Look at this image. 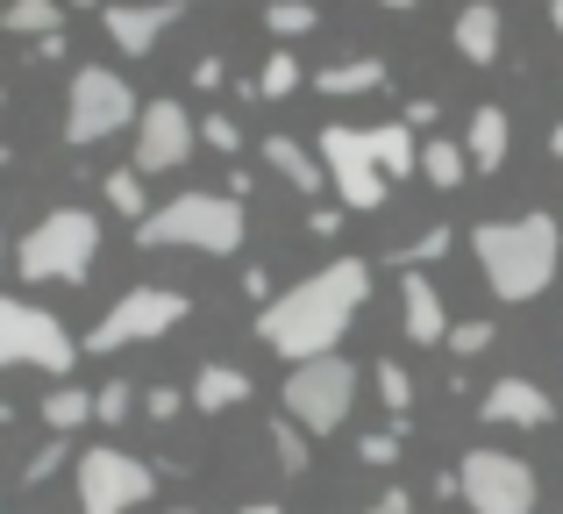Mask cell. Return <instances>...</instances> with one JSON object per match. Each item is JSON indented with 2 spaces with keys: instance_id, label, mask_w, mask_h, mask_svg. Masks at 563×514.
Masks as SVG:
<instances>
[{
  "instance_id": "cell-8",
  "label": "cell",
  "mask_w": 563,
  "mask_h": 514,
  "mask_svg": "<svg viewBox=\"0 0 563 514\" xmlns=\"http://www.w3.org/2000/svg\"><path fill=\"white\" fill-rule=\"evenodd\" d=\"M136 86L108 65H86L71 79V100H65V143H108L122 129H136Z\"/></svg>"
},
{
  "instance_id": "cell-9",
  "label": "cell",
  "mask_w": 563,
  "mask_h": 514,
  "mask_svg": "<svg viewBox=\"0 0 563 514\" xmlns=\"http://www.w3.org/2000/svg\"><path fill=\"white\" fill-rule=\"evenodd\" d=\"M456 501L471 514H536V464L514 450H464Z\"/></svg>"
},
{
  "instance_id": "cell-44",
  "label": "cell",
  "mask_w": 563,
  "mask_h": 514,
  "mask_svg": "<svg viewBox=\"0 0 563 514\" xmlns=\"http://www.w3.org/2000/svg\"><path fill=\"white\" fill-rule=\"evenodd\" d=\"M550 22H556V36H563V0H550Z\"/></svg>"
},
{
  "instance_id": "cell-43",
  "label": "cell",
  "mask_w": 563,
  "mask_h": 514,
  "mask_svg": "<svg viewBox=\"0 0 563 514\" xmlns=\"http://www.w3.org/2000/svg\"><path fill=\"white\" fill-rule=\"evenodd\" d=\"M235 514H278L272 501H250V507H235Z\"/></svg>"
},
{
  "instance_id": "cell-40",
  "label": "cell",
  "mask_w": 563,
  "mask_h": 514,
  "mask_svg": "<svg viewBox=\"0 0 563 514\" xmlns=\"http://www.w3.org/2000/svg\"><path fill=\"white\" fill-rule=\"evenodd\" d=\"M399 122H407V129H428V122H435V100H413V108L399 114Z\"/></svg>"
},
{
  "instance_id": "cell-5",
  "label": "cell",
  "mask_w": 563,
  "mask_h": 514,
  "mask_svg": "<svg viewBox=\"0 0 563 514\" xmlns=\"http://www.w3.org/2000/svg\"><path fill=\"white\" fill-rule=\"evenodd\" d=\"M93 258H100V222H93V208H51L36 229L22 237V251H14V264H22V278L29 286H43V278H86L93 272Z\"/></svg>"
},
{
  "instance_id": "cell-31",
  "label": "cell",
  "mask_w": 563,
  "mask_h": 514,
  "mask_svg": "<svg viewBox=\"0 0 563 514\" xmlns=\"http://www.w3.org/2000/svg\"><path fill=\"white\" fill-rule=\"evenodd\" d=\"M272 450H278V464H286V472H307V436L292 429V422H272Z\"/></svg>"
},
{
  "instance_id": "cell-38",
  "label": "cell",
  "mask_w": 563,
  "mask_h": 514,
  "mask_svg": "<svg viewBox=\"0 0 563 514\" xmlns=\"http://www.w3.org/2000/svg\"><path fill=\"white\" fill-rule=\"evenodd\" d=\"M364 514H413V493H407V486H393V493H378V501L364 507Z\"/></svg>"
},
{
  "instance_id": "cell-24",
  "label": "cell",
  "mask_w": 563,
  "mask_h": 514,
  "mask_svg": "<svg viewBox=\"0 0 563 514\" xmlns=\"http://www.w3.org/2000/svg\"><path fill=\"white\" fill-rule=\"evenodd\" d=\"M413 172H421L428 186H464V179H471L464 151H456V143H442V136H428V143H421V157H413Z\"/></svg>"
},
{
  "instance_id": "cell-13",
  "label": "cell",
  "mask_w": 563,
  "mask_h": 514,
  "mask_svg": "<svg viewBox=\"0 0 563 514\" xmlns=\"http://www.w3.org/2000/svg\"><path fill=\"white\" fill-rule=\"evenodd\" d=\"M179 14H186V0H108V8H100V29H108V43L122 57H151L157 36H165Z\"/></svg>"
},
{
  "instance_id": "cell-34",
  "label": "cell",
  "mask_w": 563,
  "mask_h": 514,
  "mask_svg": "<svg viewBox=\"0 0 563 514\" xmlns=\"http://www.w3.org/2000/svg\"><path fill=\"white\" fill-rule=\"evenodd\" d=\"M192 129H200V136H207V143H214V151H221V157H235V151H243V129H235V122H229V114H207V122H192Z\"/></svg>"
},
{
  "instance_id": "cell-18",
  "label": "cell",
  "mask_w": 563,
  "mask_h": 514,
  "mask_svg": "<svg viewBox=\"0 0 563 514\" xmlns=\"http://www.w3.org/2000/svg\"><path fill=\"white\" fill-rule=\"evenodd\" d=\"M507 143H514V122H507V108H493V100H485V108L471 114L464 165H471V172H499V165H507Z\"/></svg>"
},
{
  "instance_id": "cell-14",
  "label": "cell",
  "mask_w": 563,
  "mask_h": 514,
  "mask_svg": "<svg viewBox=\"0 0 563 514\" xmlns=\"http://www.w3.org/2000/svg\"><path fill=\"white\" fill-rule=\"evenodd\" d=\"M485 422H499V429H550L556 422V401L536 386V379H493L478 401Z\"/></svg>"
},
{
  "instance_id": "cell-35",
  "label": "cell",
  "mask_w": 563,
  "mask_h": 514,
  "mask_svg": "<svg viewBox=\"0 0 563 514\" xmlns=\"http://www.w3.org/2000/svg\"><path fill=\"white\" fill-rule=\"evenodd\" d=\"M65 458H71V450H65V444H57V436H51V444H43L36 458L22 464V486H43V479H51V472H57V464H65Z\"/></svg>"
},
{
  "instance_id": "cell-4",
  "label": "cell",
  "mask_w": 563,
  "mask_h": 514,
  "mask_svg": "<svg viewBox=\"0 0 563 514\" xmlns=\"http://www.w3.org/2000/svg\"><path fill=\"white\" fill-rule=\"evenodd\" d=\"M357 386H364V372L335 350V358H307V364H292L286 372V422L300 436H335L350 422V407H357Z\"/></svg>"
},
{
  "instance_id": "cell-46",
  "label": "cell",
  "mask_w": 563,
  "mask_h": 514,
  "mask_svg": "<svg viewBox=\"0 0 563 514\" xmlns=\"http://www.w3.org/2000/svg\"><path fill=\"white\" fill-rule=\"evenodd\" d=\"M165 514H200V507H165Z\"/></svg>"
},
{
  "instance_id": "cell-10",
  "label": "cell",
  "mask_w": 563,
  "mask_h": 514,
  "mask_svg": "<svg viewBox=\"0 0 563 514\" xmlns=\"http://www.w3.org/2000/svg\"><path fill=\"white\" fill-rule=\"evenodd\" d=\"M151 464L129 458V450L100 444V450H79V514H129L151 501Z\"/></svg>"
},
{
  "instance_id": "cell-45",
  "label": "cell",
  "mask_w": 563,
  "mask_h": 514,
  "mask_svg": "<svg viewBox=\"0 0 563 514\" xmlns=\"http://www.w3.org/2000/svg\"><path fill=\"white\" fill-rule=\"evenodd\" d=\"M378 8H413V0H378Z\"/></svg>"
},
{
  "instance_id": "cell-11",
  "label": "cell",
  "mask_w": 563,
  "mask_h": 514,
  "mask_svg": "<svg viewBox=\"0 0 563 514\" xmlns=\"http://www.w3.org/2000/svg\"><path fill=\"white\" fill-rule=\"evenodd\" d=\"M314 157H321V179L335 186V200H343L350 215H372L378 200H385V179H378V165H372V151H364V129H321V143H314Z\"/></svg>"
},
{
  "instance_id": "cell-23",
  "label": "cell",
  "mask_w": 563,
  "mask_h": 514,
  "mask_svg": "<svg viewBox=\"0 0 563 514\" xmlns=\"http://www.w3.org/2000/svg\"><path fill=\"white\" fill-rule=\"evenodd\" d=\"M79 422H93V393L71 386V379H57V386L43 393V429H51V436H71Z\"/></svg>"
},
{
  "instance_id": "cell-48",
  "label": "cell",
  "mask_w": 563,
  "mask_h": 514,
  "mask_svg": "<svg viewBox=\"0 0 563 514\" xmlns=\"http://www.w3.org/2000/svg\"><path fill=\"white\" fill-rule=\"evenodd\" d=\"M0 100H8V86H0Z\"/></svg>"
},
{
  "instance_id": "cell-25",
  "label": "cell",
  "mask_w": 563,
  "mask_h": 514,
  "mask_svg": "<svg viewBox=\"0 0 563 514\" xmlns=\"http://www.w3.org/2000/svg\"><path fill=\"white\" fill-rule=\"evenodd\" d=\"M108 208L122 215V222H143V215H151V186H143V172H136V165L108 172Z\"/></svg>"
},
{
  "instance_id": "cell-27",
  "label": "cell",
  "mask_w": 563,
  "mask_h": 514,
  "mask_svg": "<svg viewBox=\"0 0 563 514\" xmlns=\"http://www.w3.org/2000/svg\"><path fill=\"white\" fill-rule=\"evenodd\" d=\"M372 379H378V401L393 407V415H407V407H413V372H407V364H393V358H385Z\"/></svg>"
},
{
  "instance_id": "cell-41",
  "label": "cell",
  "mask_w": 563,
  "mask_h": 514,
  "mask_svg": "<svg viewBox=\"0 0 563 514\" xmlns=\"http://www.w3.org/2000/svg\"><path fill=\"white\" fill-rule=\"evenodd\" d=\"M307 229H314V237H335L343 222H335V208H314V215H307Z\"/></svg>"
},
{
  "instance_id": "cell-39",
  "label": "cell",
  "mask_w": 563,
  "mask_h": 514,
  "mask_svg": "<svg viewBox=\"0 0 563 514\" xmlns=\"http://www.w3.org/2000/svg\"><path fill=\"white\" fill-rule=\"evenodd\" d=\"M243 293H250V300H257V307H264V300H272V278H264V272H257V264H250V272H243Z\"/></svg>"
},
{
  "instance_id": "cell-47",
  "label": "cell",
  "mask_w": 563,
  "mask_h": 514,
  "mask_svg": "<svg viewBox=\"0 0 563 514\" xmlns=\"http://www.w3.org/2000/svg\"><path fill=\"white\" fill-rule=\"evenodd\" d=\"M0 258H8V237H0Z\"/></svg>"
},
{
  "instance_id": "cell-19",
  "label": "cell",
  "mask_w": 563,
  "mask_h": 514,
  "mask_svg": "<svg viewBox=\"0 0 563 514\" xmlns=\"http://www.w3.org/2000/svg\"><path fill=\"white\" fill-rule=\"evenodd\" d=\"M264 165H272L286 186H300L307 200H314V194H329V179H321V157L307 151L300 136H264Z\"/></svg>"
},
{
  "instance_id": "cell-42",
  "label": "cell",
  "mask_w": 563,
  "mask_h": 514,
  "mask_svg": "<svg viewBox=\"0 0 563 514\" xmlns=\"http://www.w3.org/2000/svg\"><path fill=\"white\" fill-rule=\"evenodd\" d=\"M550 151H556V165H563V122L550 129Z\"/></svg>"
},
{
  "instance_id": "cell-7",
  "label": "cell",
  "mask_w": 563,
  "mask_h": 514,
  "mask_svg": "<svg viewBox=\"0 0 563 514\" xmlns=\"http://www.w3.org/2000/svg\"><path fill=\"white\" fill-rule=\"evenodd\" d=\"M14 364H36V372L65 379L71 364H79V336H71L57 315L0 293V372H14Z\"/></svg>"
},
{
  "instance_id": "cell-12",
  "label": "cell",
  "mask_w": 563,
  "mask_h": 514,
  "mask_svg": "<svg viewBox=\"0 0 563 514\" xmlns=\"http://www.w3.org/2000/svg\"><path fill=\"white\" fill-rule=\"evenodd\" d=\"M192 143H200V129L179 100H143L136 108V172H179Z\"/></svg>"
},
{
  "instance_id": "cell-30",
  "label": "cell",
  "mask_w": 563,
  "mask_h": 514,
  "mask_svg": "<svg viewBox=\"0 0 563 514\" xmlns=\"http://www.w3.org/2000/svg\"><path fill=\"white\" fill-rule=\"evenodd\" d=\"M129 407H136V386H129V379H108V386L93 393V422H129Z\"/></svg>"
},
{
  "instance_id": "cell-29",
  "label": "cell",
  "mask_w": 563,
  "mask_h": 514,
  "mask_svg": "<svg viewBox=\"0 0 563 514\" xmlns=\"http://www.w3.org/2000/svg\"><path fill=\"white\" fill-rule=\"evenodd\" d=\"M442 251H450V229H428V237L399 243V251H393V264H399V272H421V264H435Z\"/></svg>"
},
{
  "instance_id": "cell-22",
  "label": "cell",
  "mask_w": 563,
  "mask_h": 514,
  "mask_svg": "<svg viewBox=\"0 0 563 514\" xmlns=\"http://www.w3.org/2000/svg\"><path fill=\"white\" fill-rule=\"evenodd\" d=\"M0 29H8V36H29V43L65 36V0H8V8H0Z\"/></svg>"
},
{
  "instance_id": "cell-36",
  "label": "cell",
  "mask_w": 563,
  "mask_h": 514,
  "mask_svg": "<svg viewBox=\"0 0 563 514\" xmlns=\"http://www.w3.org/2000/svg\"><path fill=\"white\" fill-rule=\"evenodd\" d=\"M357 458L385 472V464H399V436H364V444H357Z\"/></svg>"
},
{
  "instance_id": "cell-33",
  "label": "cell",
  "mask_w": 563,
  "mask_h": 514,
  "mask_svg": "<svg viewBox=\"0 0 563 514\" xmlns=\"http://www.w3.org/2000/svg\"><path fill=\"white\" fill-rule=\"evenodd\" d=\"M143 401V415L157 422V429H165V422H179V407H186V393L179 386H151V393H136Z\"/></svg>"
},
{
  "instance_id": "cell-26",
  "label": "cell",
  "mask_w": 563,
  "mask_h": 514,
  "mask_svg": "<svg viewBox=\"0 0 563 514\" xmlns=\"http://www.w3.org/2000/svg\"><path fill=\"white\" fill-rule=\"evenodd\" d=\"M314 22H321L314 0H272V8H264V29H272V36H307Z\"/></svg>"
},
{
  "instance_id": "cell-2",
  "label": "cell",
  "mask_w": 563,
  "mask_h": 514,
  "mask_svg": "<svg viewBox=\"0 0 563 514\" xmlns=\"http://www.w3.org/2000/svg\"><path fill=\"white\" fill-rule=\"evenodd\" d=\"M471 251H478L485 286H493L507 307H521V300H536V293L556 278L563 229H556V215L528 208V215H514V222H478L471 229Z\"/></svg>"
},
{
  "instance_id": "cell-16",
  "label": "cell",
  "mask_w": 563,
  "mask_h": 514,
  "mask_svg": "<svg viewBox=\"0 0 563 514\" xmlns=\"http://www.w3.org/2000/svg\"><path fill=\"white\" fill-rule=\"evenodd\" d=\"M450 43H456V57H471V65H493L499 43H507V14H499L493 0H471V8L456 14Z\"/></svg>"
},
{
  "instance_id": "cell-15",
  "label": "cell",
  "mask_w": 563,
  "mask_h": 514,
  "mask_svg": "<svg viewBox=\"0 0 563 514\" xmlns=\"http://www.w3.org/2000/svg\"><path fill=\"white\" fill-rule=\"evenodd\" d=\"M399 329H407V343L450 336V307H442V286L428 272H399Z\"/></svg>"
},
{
  "instance_id": "cell-6",
  "label": "cell",
  "mask_w": 563,
  "mask_h": 514,
  "mask_svg": "<svg viewBox=\"0 0 563 514\" xmlns=\"http://www.w3.org/2000/svg\"><path fill=\"white\" fill-rule=\"evenodd\" d=\"M192 315V300L179 286H129L122 300L108 307V315L93 321V329L79 336V350H93V358H108V350H129V343H157L165 329H179Z\"/></svg>"
},
{
  "instance_id": "cell-32",
  "label": "cell",
  "mask_w": 563,
  "mask_h": 514,
  "mask_svg": "<svg viewBox=\"0 0 563 514\" xmlns=\"http://www.w3.org/2000/svg\"><path fill=\"white\" fill-rule=\"evenodd\" d=\"M442 343H450L456 358H478V350L493 343V321H450V336H442Z\"/></svg>"
},
{
  "instance_id": "cell-28",
  "label": "cell",
  "mask_w": 563,
  "mask_h": 514,
  "mask_svg": "<svg viewBox=\"0 0 563 514\" xmlns=\"http://www.w3.org/2000/svg\"><path fill=\"white\" fill-rule=\"evenodd\" d=\"M292 86H300V65H292L286 51H272V57H264V72H257V86H250V94H272V100H286Z\"/></svg>"
},
{
  "instance_id": "cell-21",
  "label": "cell",
  "mask_w": 563,
  "mask_h": 514,
  "mask_svg": "<svg viewBox=\"0 0 563 514\" xmlns=\"http://www.w3.org/2000/svg\"><path fill=\"white\" fill-rule=\"evenodd\" d=\"M314 86L329 100H357V94H378L385 86V57H343V65H321Z\"/></svg>"
},
{
  "instance_id": "cell-20",
  "label": "cell",
  "mask_w": 563,
  "mask_h": 514,
  "mask_svg": "<svg viewBox=\"0 0 563 514\" xmlns=\"http://www.w3.org/2000/svg\"><path fill=\"white\" fill-rule=\"evenodd\" d=\"M364 151H372L378 179H407L413 157H421V143H413L407 122H378V129H364Z\"/></svg>"
},
{
  "instance_id": "cell-17",
  "label": "cell",
  "mask_w": 563,
  "mask_h": 514,
  "mask_svg": "<svg viewBox=\"0 0 563 514\" xmlns=\"http://www.w3.org/2000/svg\"><path fill=\"white\" fill-rule=\"evenodd\" d=\"M186 401L200 407V415H229V407L250 401V372H243V364H200L192 386H186Z\"/></svg>"
},
{
  "instance_id": "cell-37",
  "label": "cell",
  "mask_w": 563,
  "mask_h": 514,
  "mask_svg": "<svg viewBox=\"0 0 563 514\" xmlns=\"http://www.w3.org/2000/svg\"><path fill=\"white\" fill-rule=\"evenodd\" d=\"M192 86H200V94L229 86V57H192Z\"/></svg>"
},
{
  "instance_id": "cell-1",
  "label": "cell",
  "mask_w": 563,
  "mask_h": 514,
  "mask_svg": "<svg viewBox=\"0 0 563 514\" xmlns=\"http://www.w3.org/2000/svg\"><path fill=\"white\" fill-rule=\"evenodd\" d=\"M372 300V264L364 258H335L321 272H307L300 286H286L278 300L257 307V343H272L286 364L307 358H335V343L350 336V321Z\"/></svg>"
},
{
  "instance_id": "cell-3",
  "label": "cell",
  "mask_w": 563,
  "mask_h": 514,
  "mask_svg": "<svg viewBox=\"0 0 563 514\" xmlns=\"http://www.w3.org/2000/svg\"><path fill=\"white\" fill-rule=\"evenodd\" d=\"M243 208L229 194H172L136 222L143 251H200V258H235L243 251Z\"/></svg>"
}]
</instances>
